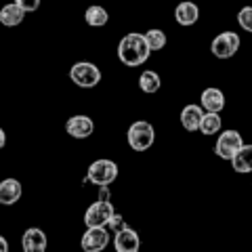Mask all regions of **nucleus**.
I'll list each match as a JSON object with an SVG mask.
<instances>
[{"instance_id":"f257e3e1","label":"nucleus","mask_w":252,"mask_h":252,"mask_svg":"<svg viewBox=\"0 0 252 252\" xmlns=\"http://www.w3.org/2000/svg\"><path fill=\"white\" fill-rule=\"evenodd\" d=\"M118 59H120L122 65L126 67H139L149 59L152 49L145 40V34H139V32H130L126 34L120 42H118Z\"/></svg>"},{"instance_id":"f03ea898","label":"nucleus","mask_w":252,"mask_h":252,"mask_svg":"<svg viewBox=\"0 0 252 252\" xmlns=\"http://www.w3.org/2000/svg\"><path fill=\"white\" fill-rule=\"evenodd\" d=\"M126 141H128L130 149H135V152H147L156 141V130L147 120H137L126 130Z\"/></svg>"},{"instance_id":"7ed1b4c3","label":"nucleus","mask_w":252,"mask_h":252,"mask_svg":"<svg viewBox=\"0 0 252 252\" xmlns=\"http://www.w3.org/2000/svg\"><path fill=\"white\" fill-rule=\"evenodd\" d=\"M116 179H118V164L114 160H107V158L94 160L89 166V170H86V181L97 187L112 185Z\"/></svg>"},{"instance_id":"20e7f679","label":"nucleus","mask_w":252,"mask_h":252,"mask_svg":"<svg viewBox=\"0 0 252 252\" xmlns=\"http://www.w3.org/2000/svg\"><path fill=\"white\" fill-rule=\"evenodd\" d=\"M69 80L80 89H93L101 82V69L89 61H78L69 69Z\"/></svg>"},{"instance_id":"39448f33","label":"nucleus","mask_w":252,"mask_h":252,"mask_svg":"<svg viewBox=\"0 0 252 252\" xmlns=\"http://www.w3.org/2000/svg\"><path fill=\"white\" fill-rule=\"evenodd\" d=\"M242 38L238 32H220L219 36H215V40L210 42V51L217 59H231L235 53L240 51Z\"/></svg>"},{"instance_id":"423d86ee","label":"nucleus","mask_w":252,"mask_h":252,"mask_svg":"<svg viewBox=\"0 0 252 252\" xmlns=\"http://www.w3.org/2000/svg\"><path fill=\"white\" fill-rule=\"evenodd\" d=\"M244 147V137L240 135L238 130L227 128L219 135L217 143H215V154L220 158V160H233V156Z\"/></svg>"},{"instance_id":"0eeeda50","label":"nucleus","mask_w":252,"mask_h":252,"mask_svg":"<svg viewBox=\"0 0 252 252\" xmlns=\"http://www.w3.org/2000/svg\"><path fill=\"white\" fill-rule=\"evenodd\" d=\"M116 215L112 202H103V200H97L93 202L89 208L84 212V225L86 227H107L112 217Z\"/></svg>"},{"instance_id":"6e6552de","label":"nucleus","mask_w":252,"mask_h":252,"mask_svg":"<svg viewBox=\"0 0 252 252\" xmlns=\"http://www.w3.org/2000/svg\"><path fill=\"white\" fill-rule=\"evenodd\" d=\"M109 244V231L105 227H86V231L80 240L84 252H103Z\"/></svg>"},{"instance_id":"1a4fd4ad","label":"nucleus","mask_w":252,"mask_h":252,"mask_svg":"<svg viewBox=\"0 0 252 252\" xmlns=\"http://www.w3.org/2000/svg\"><path fill=\"white\" fill-rule=\"evenodd\" d=\"M65 130H67V135L74 137V139H86L94 132V122L89 116L76 114L65 122Z\"/></svg>"},{"instance_id":"9d476101","label":"nucleus","mask_w":252,"mask_h":252,"mask_svg":"<svg viewBox=\"0 0 252 252\" xmlns=\"http://www.w3.org/2000/svg\"><path fill=\"white\" fill-rule=\"evenodd\" d=\"M114 248H116V252H139V248H141L139 233L128 225L122 227L120 231H116Z\"/></svg>"},{"instance_id":"9b49d317","label":"nucleus","mask_w":252,"mask_h":252,"mask_svg":"<svg viewBox=\"0 0 252 252\" xmlns=\"http://www.w3.org/2000/svg\"><path fill=\"white\" fill-rule=\"evenodd\" d=\"M46 246H49V240H46V233L40 227H30L21 235L23 252H46Z\"/></svg>"},{"instance_id":"f8f14e48","label":"nucleus","mask_w":252,"mask_h":252,"mask_svg":"<svg viewBox=\"0 0 252 252\" xmlns=\"http://www.w3.org/2000/svg\"><path fill=\"white\" fill-rule=\"evenodd\" d=\"M200 105H202V109H206V112L220 114L225 109V93L217 89V86H208V89H204L200 94Z\"/></svg>"},{"instance_id":"ddd939ff","label":"nucleus","mask_w":252,"mask_h":252,"mask_svg":"<svg viewBox=\"0 0 252 252\" xmlns=\"http://www.w3.org/2000/svg\"><path fill=\"white\" fill-rule=\"evenodd\" d=\"M202 118H204V109L202 105H195V103H189L181 109V126L187 130V132H195L200 130V124H202Z\"/></svg>"},{"instance_id":"4468645a","label":"nucleus","mask_w":252,"mask_h":252,"mask_svg":"<svg viewBox=\"0 0 252 252\" xmlns=\"http://www.w3.org/2000/svg\"><path fill=\"white\" fill-rule=\"evenodd\" d=\"M175 19L179 26H183V28L193 26V23H198V19H200V6L191 2V0H183L175 9Z\"/></svg>"},{"instance_id":"2eb2a0df","label":"nucleus","mask_w":252,"mask_h":252,"mask_svg":"<svg viewBox=\"0 0 252 252\" xmlns=\"http://www.w3.org/2000/svg\"><path fill=\"white\" fill-rule=\"evenodd\" d=\"M23 193V187L17 179H4L0 181V204L2 206H13V204H17L19 198Z\"/></svg>"},{"instance_id":"dca6fc26","label":"nucleus","mask_w":252,"mask_h":252,"mask_svg":"<svg viewBox=\"0 0 252 252\" xmlns=\"http://www.w3.org/2000/svg\"><path fill=\"white\" fill-rule=\"evenodd\" d=\"M231 166L240 175H250L252 172V143H244V147L233 156Z\"/></svg>"},{"instance_id":"f3484780","label":"nucleus","mask_w":252,"mask_h":252,"mask_svg":"<svg viewBox=\"0 0 252 252\" xmlns=\"http://www.w3.org/2000/svg\"><path fill=\"white\" fill-rule=\"evenodd\" d=\"M23 17H26V11H23L21 6H17L15 2H9L0 9V23L6 26V28H17L23 21Z\"/></svg>"},{"instance_id":"a211bd4d","label":"nucleus","mask_w":252,"mask_h":252,"mask_svg":"<svg viewBox=\"0 0 252 252\" xmlns=\"http://www.w3.org/2000/svg\"><path fill=\"white\" fill-rule=\"evenodd\" d=\"M84 21H86V26H91V28H103L109 21V13L101 4H91L89 9L84 11Z\"/></svg>"},{"instance_id":"6ab92c4d","label":"nucleus","mask_w":252,"mask_h":252,"mask_svg":"<svg viewBox=\"0 0 252 252\" xmlns=\"http://www.w3.org/2000/svg\"><path fill=\"white\" fill-rule=\"evenodd\" d=\"M160 86H162V78L158 72H154V69H145L143 74L139 76V89L143 91L145 94H154L160 91Z\"/></svg>"},{"instance_id":"aec40b11","label":"nucleus","mask_w":252,"mask_h":252,"mask_svg":"<svg viewBox=\"0 0 252 252\" xmlns=\"http://www.w3.org/2000/svg\"><path fill=\"white\" fill-rule=\"evenodd\" d=\"M223 128V120H220V114H212V112H204V118H202V124H200V132L206 137H212L220 132Z\"/></svg>"},{"instance_id":"412c9836","label":"nucleus","mask_w":252,"mask_h":252,"mask_svg":"<svg viewBox=\"0 0 252 252\" xmlns=\"http://www.w3.org/2000/svg\"><path fill=\"white\" fill-rule=\"evenodd\" d=\"M145 40L149 44V49L154 51H162L164 46H166V34H164L162 30H158V28H152V30H147L145 32Z\"/></svg>"},{"instance_id":"4be33fe9","label":"nucleus","mask_w":252,"mask_h":252,"mask_svg":"<svg viewBox=\"0 0 252 252\" xmlns=\"http://www.w3.org/2000/svg\"><path fill=\"white\" fill-rule=\"evenodd\" d=\"M238 26L248 32V34H252V6H242V9L238 11Z\"/></svg>"},{"instance_id":"5701e85b","label":"nucleus","mask_w":252,"mask_h":252,"mask_svg":"<svg viewBox=\"0 0 252 252\" xmlns=\"http://www.w3.org/2000/svg\"><path fill=\"white\" fill-rule=\"evenodd\" d=\"M17 6H21L26 13H34L40 9V0H13Z\"/></svg>"},{"instance_id":"b1692460","label":"nucleus","mask_w":252,"mask_h":252,"mask_svg":"<svg viewBox=\"0 0 252 252\" xmlns=\"http://www.w3.org/2000/svg\"><path fill=\"white\" fill-rule=\"evenodd\" d=\"M107 227H109V229H114V231H120L122 227H126V225L122 223V217H120V215H114V217H112V220H109V225H107Z\"/></svg>"},{"instance_id":"393cba45","label":"nucleus","mask_w":252,"mask_h":252,"mask_svg":"<svg viewBox=\"0 0 252 252\" xmlns=\"http://www.w3.org/2000/svg\"><path fill=\"white\" fill-rule=\"evenodd\" d=\"M107 187H109V185L101 187V191H99V200H103V202H109V191H107Z\"/></svg>"},{"instance_id":"a878e982","label":"nucleus","mask_w":252,"mask_h":252,"mask_svg":"<svg viewBox=\"0 0 252 252\" xmlns=\"http://www.w3.org/2000/svg\"><path fill=\"white\" fill-rule=\"evenodd\" d=\"M0 252H9V242L4 240V235H0Z\"/></svg>"},{"instance_id":"bb28decb","label":"nucleus","mask_w":252,"mask_h":252,"mask_svg":"<svg viewBox=\"0 0 252 252\" xmlns=\"http://www.w3.org/2000/svg\"><path fill=\"white\" fill-rule=\"evenodd\" d=\"M4 145H6V132H4V128H0V149Z\"/></svg>"}]
</instances>
